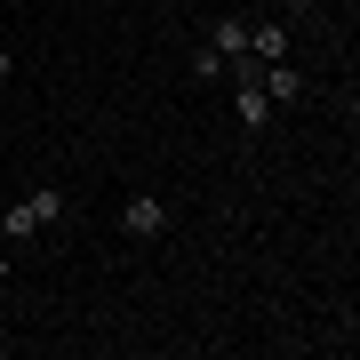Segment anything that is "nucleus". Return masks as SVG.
<instances>
[{
	"mask_svg": "<svg viewBox=\"0 0 360 360\" xmlns=\"http://www.w3.org/2000/svg\"><path fill=\"white\" fill-rule=\"evenodd\" d=\"M224 89H232V112H240V129H248V136H264V129H272V96H264V80H257V72H232Z\"/></svg>",
	"mask_w": 360,
	"mask_h": 360,
	"instance_id": "f257e3e1",
	"label": "nucleus"
},
{
	"mask_svg": "<svg viewBox=\"0 0 360 360\" xmlns=\"http://www.w3.org/2000/svg\"><path fill=\"white\" fill-rule=\"evenodd\" d=\"M120 232H129V240H160V232H168V208H160L153 193L120 200Z\"/></svg>",
	"mask_w": 360,
	"mask_h": 360,
	"instance_id": "f03ea898",
	"label": "nucleus"
},
{
	"mask_svg": "<svg viewBox=\"0 0 360 360\" xmlns=\"http://www.w3.org/2000/svg\"><path fill=\"white\" fill-rule=\"evenodd\" d=\"M257 80H264V96H272V112H296V104H304V72H296L288 56H281V65H257Z\"/></svg>",
	"mask_w": 360,
	"mask_h": 360,
	"instance_id": "7ed1b4c3",
	"label": "nucleus"
},
{
	"mask_svg": "<svg viewBox=\"0 0 360 360\" xmlns=\"http://www.w3.org/2000/svg\"><path fill=\"white\" fill-rule=\"evenodd\" d=\"M288 56V25L272 16V25H248V65H281Z\"/></svg>",
	"mask_w": 360,
	"mask_h": 360,
	"instance_id": "20e7f679",
	"label": "nucleus"
},
{
	"mask_svg": "<svg viewBox=\"0 0 360 360\" xmlns=\"http://www.w3.org/2000/svg\"><path fill=\"white\" fill-rule=\"evenodd\" d=\"M40 232H49V224L32 217V200H16L8 217H0V240H40Z\"/></svg>",
	"mask_w": 360,
	"mask_h": 360,
	"instance_id": "39448f33",
	"label": "nucleus"
},
{
	"mask_svg": "<svg viewBox=\"0 0 360 360\" xmlns=\"http://www.w3.org/2000/svg\"><path fill=\"white\" fill-rule=\"evenodd\" d=\"M8 281H16V272H8V257H0V296H8Z\"/></svg>",
	"mask_w": 360,
	"mask_h": 360,
	"instance_id": "423d86ee",
	"label": "nucleus"
},
{
	"mask_svg": "<svg viewBox=\"0 0 360 360\" xmlns=\"http://www.w3.org/2000/svg\"><path fill=\"white\" fill-rule=\"evenodd\" d=\"M8 72H16V56H8V49H0V80H8Z\"/></svg>",
	"mask_w": 360,
	"mask_h": 360,
	"instance_id": "0eeeda50",
	"label": "nucleus"
}]
</instances>
